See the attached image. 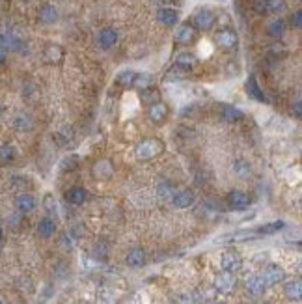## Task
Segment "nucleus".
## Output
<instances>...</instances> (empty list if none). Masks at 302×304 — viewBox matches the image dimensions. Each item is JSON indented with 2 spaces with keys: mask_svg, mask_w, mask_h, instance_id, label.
<instances>
[{
  "mask_svg": "<svg viewBox=\"0 0 302 304\" xmlns=\"http://www.w3.org/2000/svg\"><path fill=\"white\" fill-rule=\"evenodd\" d=\"M235 286H237V280H235V276L231 273H220V274H216V278H215V288H216V291H220V293H224V295H228V293H231L233 289H235Z\"/></svg>",
  "mask_w": 302,
  "mask_h": 304,
  "instance_id": "nucleus-6",
  "label": "nucleus"
},
{
  "mask_svg": "<svg viewBox=\"0 0 302 304\" xmlns=\"http://www.w3.org/2000/svg\"><path fill=\"white\" fill-rule=\"evenodd\" d=\"M222 118L226 121H239V119H243V112L239 109H235V107H224Z\"/></svg>",
  "mask_w": 302,
  "mask_h": 304,
  "instance_id": "nucleus-30",
  "label": "nucleus"
},
{
  "mask_svg": "<svg viewBox=\"0 0 302 304\" xmlns=\"http://www.w3.org/2000/svg\"><path fill=\"white\" fill-rule=\"evenodd\" d=\"M172 204L177 209H187L194 204V192L192 191H179L177 194L172 196Z\"/></svg>",
  "mask_w": 302,
  "mask_h": 304,
  "instance_id": "nucleus-15",
  "label": "nucleus"
},
{
  "mask_svg": "<svg viewBox=\"0 0 302 304\" xmlns=\"http://www.w3.org/2000/svg\"><path fill=\"white\" fill-rule=\"evenodd\" d=\"M39 21L43 25H54L58 21V10L51 4L43 6L39 10Z\"/></svg>",
  "mask_w": 302,
  "mask_h": 304,
  "instance_id": "nucleus-21",
  "label": "nucleus"
},
{
  "mask_svg": "<svg viewBox=\"0 0 302 304\" xmlns=\"http://www.w3.org/2000/svg\"><path fill=\"white\" fill-rule=\"evenodd\" d=\"M175 39H177V43H181V45H190V43L196 39V28L192 25H181L179 28H177V34H175Z\"/></svg>",
  "mask_w": 302,
  "mask_h": 304,
  "instance_id": "nucleus-13",
  "label": "nucleus"
},
{
  "mask_svg": "<svg viewBox=\"0 0 302 304\" xmlns=\"http://www.w3.org/2000/svg\"><path fill=\"white\" fill-rule=\"evenodd\" d=\"M284 293L289 300H300L302 299V283L300 280H289V282L284 286Z\"/></svg>",
  "mask_w": 302,
  "mask_h": 304,
  "instance_id": "nucleus-17",
  "label": "nucleus"
},
{
  "mask_svg": "<svg viewBox=\"0 0 302 304\" xmlns=\"http://www.w3.org/2000/svg\"><path fill=\"white\" fill-rule=\"evenodd\" d=\"M0 116H2V109H0Z\"/></svg>",
  "mask_w": 302,
  "mask_h": 304,
  "instance_id": "nucleus-42",
  "label": "nucleus"
},
{
  "mask_svg": "<svg viewBox=\"0 0 302 304\" xmlns=\"http://www.w3.org/2000/svg\"><path fill=\"white\" fill-rule=\"evenodd\" d=\"M295 116H300V101L297 99V103H295Z\"/></svg>",
  "mask_w": 302,
  "mask_h": 304,
  "instance_id": "nucleus-38",
  "label": "nucleus"
},
{
  "mask_svg": "<svg viewBox=\"0 0 302 304\" xmlns=\"http://www.w3.org/2000/svg\"><path fill=\"white\" fill-rule=\"evenodd\" d=\"M86 196H88V192L84 187H73L66 194V200L69 201V204H73V206H80V204H84Z\"/></svg>",
  "mask_w": 302,
  "mask_h": 304,
  "instance_id": "nucleus-20",
  "label": "nucleus"
},
{
  "mask_svg": "<svg viewBox=\"0 0 302 304\" xmlns=\"http://www.w3.org/2000/svg\"><path fill=\"white\" fill-rule=\"evenodd\" d=\"M15 159V150L10 144H2L0 146V160L2 163H11Z\"/></svg>",
  "mask_w": 302,
  "mask_h": 304,
  "instance_id": "nucleus-31",
  "label": "nucleus"
},
{
  "mask_svg": "<svg viewBox=\"0 0 302 304\" xmlns=\"http://www.w3.org/2000/svg\"><path fill=\"white\" fill-rule=\"evenodd\" d=\"M37 233H39L43 239H49L56 233V222L52 220L51 217L41 218L39 224H37Z\"/></svg>",
  "mask_w": 302,
  "mask_h": 304,
  "instance_id": "nucleus-18",
  "label": "nucleus"
},
{
  "mask_svg": "<svg viewBox=\"0 0 302 304\" xmlns=\"http://www.w3.org/2000/svg\"><path fill=\"white\" fill-rule=\"evenodd\" d=\"M15 127L19 131H30V127H32L30 118H28V116H25V114H19V116L15 118Z\"/></svg>",
  "mask_w": 302,
  "mask_h": 304,
  "instance_id": "nucleus-32",
  "label": "nucleus"
},
{
  "mask_svg": "<svg viewBox=\"0 0 302 304\" xmlns=\"http://www.w3.org/2000/svg\"><path fill=\"white\" fill-rule=\"evenodd\" d=\"M284 228V222L282 220H276V222H269L265 226H259L256 232V235H272V233H278L280 230Z\"/></svg>",
  "mask_w": 302,
  "mask_h": 304,
  "instance_id": "nucleus-25",
  "label": "nucleus"
},
{
  "mask_svg": "<svg viewBox=\"0 0 302 304\" xmlns=\"http://www.w3.org/2000/svg\"><path fill=\"white\" fill-rule=\"evenodd\" d=\"M112 174H114V166L108 159H99L97 163L93 165V175H95L97 179H101V181L110 179Z\"/></svg>",
  "mask_w": 302,
  "mask_h": 304,
  "instance_id": "nucleus-10",
  "label": "nucleus"
},
{
  "mask_svg": "<svg viewBox=\"0 0 302 304\" xmlns=\"http://www.w3.org/2000/svg\"><path fill=\"white\" fill-rule=\"evenodd\" d=\"M291 25L295 26V28H300L302 26V11L300 10H297L291 15Z\"/></svg>",
  "mask_w": 302,
  "mask_h": 304,
  "instance_id": "nucleus-34",
  "label": "nucleus"
},
{
  "mask_svg": "<svg viewBox=\"0 0 302 304\" xmlns=\"http://www.w3.org/2000/svg\"><path fill=\"white\" fill-rule=\"evenodd\" d=\"M134 75H136L134 71L125 69V71L118 73V77H116V84H118V86H133Z\"/></svg>",
  "mask_w": 302,
  "mask_h": 304,
  "instance_id": "nucleus-29",
  "label": "nucleus"
},
{
  "mask_svg": "<svg viewBox=\"0 0 302 304\" xmlns=\"http://www.w3.org/2000/svg\"><path fill=\"white\" fill-rule=\"evenodd\" d=\"M6 56H8V51H6L4 47H0V64L6 62Z\"/></svg>",
  "mask_w": 302,
  "mask_h": 304,
  "instance_id": "nucleus-37",
  "label": "nucleus"
},
{
  "mask_svg": "<svg viewBox=\"0 0 302 304\" xmlns=\"http://www.w3.org/2000/svg\"><path fill=\"white\" fill-rule=\"evenodd\" d=\"M118 32L114 30V28H103L101 32H99V47L101 49H105V51H108V49H112L116 43H118Z\"/></svg>",
  "mask_w": 302,
  "mask_h": 304,
  "instance_id": "nucleus-11",
  "label": "nucleus"
},
{
  "mask_svg": "<svg viewBox=\"0 0 302 304\" xmlns=\"http://www.w3.org/2000/svg\"><path fill=\"white\" fill-rule=\"evenodd\" d=\"M157 21L164 26H174L179 21V11L174 10V8H160L157 11Z\"/></svg>",
  "mask_w": 302,
  "mask_h": 304,
  "instance_id": "nucleus-12",
  "label": "nucleus"
},
{
  "mask_svg": "<svg viewBox=\"0 0 302 304\" xmlns=\"http://www.w3.org/2000/svg\"><path fill=\"white\" fill-rule=\"evenodd\" d=\"M284 34H286V21H284V19H274V21L269 25V36L280 39Z\"/></svg>",
  "mask_w": 302,
  "mask_h": 304,
  "instance_id": "nucleus-27",
  "label": "nucleus"
},
{
  "mask_svg": "<svg viewBox=\"0 0 302 304\" xmlns=\"http://www.w3.org/2000/svg\"><path fill=\"white\" fill-rule=\"evenodd\" d=\"M245 88H246V93H248L252 99H256V101H259V103H269L265 92H263L261 88H259V84H257L256 75H250V77H248Z\"/></svg>",
  "mask_w": 302,
  "mask_h": 304,
  "instance_id": "nucleus-9",
  "label": "nucleus"
},
{
  "mask_svg": "<svg viewBox=\"0 0 302 304\" xmlns=\"http://www.w3.org/2000/svg\"><path fill=\"white\" fill-rule=\"evenodd\" d=\"M261 276H263V280H265V286H276V283L286 280V271H284L280 265H276V263H271V265L265 267Z\"/></svg>",
  "mask_w": 302,
  "mask_h": 304,
  "instance_id": "nucleus-5",
  "label": "nucleus"
},
{
  "mask_svg": "<svg viewBox=\"0 0 302 304\" xmlns=\"http://www.w3.org/2000/svg\"><path fill=\"white\" fill-rule=\"evenodd\" d=\"M215 42L218 47H222V49H226V51H230V49H233V47L237 45L235 30H231V28H222V30L216 32Z\"/></svg>",
  "mask_w": 302,
  "mask_h": 304,
  "instance_id": "nucleus-7",
  "label": "nucleus"
},
{
  "mask_svg": "<svg viewBox=\"0 0 302 304\" xmlns=\"http://www.w3.org/2000/svg\"><path fill=\"white\" fill-rule=\"evenodd\" d=\"M215 304H220V302H215Z\"/></svg>",
  "mask_w": 302,
  "mask_h": 304,
  "instance_id": "nucleus-43",
  "label": "nucleus"
},
{
  "mask_svg": "<svg viewBox=\"0 0 302 304\" xmlns=\"http://www.w3.org/2000/svg\"><path fill=\"white\" fill-rule=\"evenodd\" d=\"M64 58V49L60 45H49L45 49V60L49 64H56Z\"/></svg>",
  "mask_w": 302,
  "mask_h": 304,
  "instance_id": "nucleus-24",
  "label": "nucleus"
},
{
  "mask_svg": "<svg viewBox=\"0 0 302 304\" xmlns=\"http://www.w3.org/2000/svg\"><path fill=\"white\" fill-rule=\"evenodd\" d=\"M0 241H2V228H0Z\"/></svg>",
  "mask_w": 302,
  "mask_h": 304,
  "instance_id": "nucleus-41",
  "label": "nucleus"
},
{
  "mask_svg": "<svg viewBox=\"0 0 302 304\" xmlns=\"http://www.w3.org/2000/svg\"><path fill=\"white\" fill-rule=\"evenodd\" d=\"M78 304H92V302H90V300H80Z\"/></svg>",
  "mask_w": 302,
  "mask_h": 304,
  "instance_id": "nucleus-40",
  "label": "nucleus"
},
{
  "mask_svg": "<svg viewBox=\"0 0 302 304\" xmlns=\"http://www.w3.org/2000/svg\"><path fill=\"white\" fill-rule=\"evenodd\" d=\"M127 265L129 267H142L144 263H146V252H144L142 248H133L131 252L127 254Z\"/></svg>",
  "mask_w": 302,
  "mask_h": 304,
  "instance_id": "nucleus-22",
  "label": "nucleus"
},
{
  "mask_svg": "<svg viewBox=\"0 0 302 304\" xmlns=\"http://www.w3.org/2000/svg\"><path fill=\"white\" fill-rule=\"evenodd\" d=\"M164 151V142L160 138H146L142 140L136 150H134V155L138 160H153L155 157H159Z\"/></svg>",
  "mask_w": 302,
  "mask_h": 304,
  "instance_id": "nucleus-1",
  "label": "nucleus"
},
{
  "mask_svg": "<svg viewBox=\"0 0 302 304\" xmlns=\"http://www.w3.org/2000/svg\"><path fill=\"white\" fill-rule=\"evenodd\" d=\"M220 265H222V269H224L226 273L235 274L237 271H241L243 259L235 250H226V252L222 254V258H220Z\"/></svg>",
  "mask_w": 302,
  "mask_h": 304,
  "instance_id": "nucleus-3",
  "label": "nucleus"
},
{
  "mask_svg": "<svg viewBox=\"0 0 302 304\" xmlns=\"http://www.w3.org/2000/svg\"><path fill=\"white\" fill-rule=\"evenodd\" d=\"M228 204H230L231 209L235 211H245L250 206V196L243 191H233L228 194Z\"/></svg>",
  "mask_w": 302,
  "mask_h": 304,
  "instance_id": "nucleus-8",
  "label": "nucleus"
},
{
  "mask_svg": "<svg viewBox=\"0 0 302 304\" xmlns=\"http://www.w3.org/2000/svg\"><path fill=\"white\" fill-rule=\"evenodd\" d=\"M235 172L241 175V177H246V175H250V166L246 165L245 160H237V163H235Z\"/></svg>",
  "mask_w": 302,
  "mask_h": 304,
  "instance_id": "nucleus-33",
  "label": "nucleus"
},
{
  "mask_svg": "<svg viewBox=\"0 0 302 304\" xmlns=\"http://www.w3.org/2000/svg\"><path fill=\"white\" fill-rule=\"evenodd\" d=\"M0 47L6 49V34H2V32H0Z\"/></svg>",
  "mask_w": 302,
  "mask_h": 304,
  "instance_id": "nucleus-39",
  "label": "nucleus"
},
{
  "mask_svg": "<svg viewBox=\"0 0 302 304\" xmlns=\"http://www.w3.org/2000/svg\"><path fill=\"white\" fill-rule=\"evenodd\" d=\"M254 10L257 13H282L286 10V0H256Z\"/></svg>",
  "mask_w": 302,
  "mask_h": 304,
  "instance_id": "nucleus-4",
  "label": "nucleus"
},
{
  "mask_svg": "<svg viewBox=\"0 0 302 304\" xmlns=\"http://www.w3.org/2000/svg\"><path fill=\"white\" fill-rule=\"evenodd\" d=\"M0 304H2V302H0Z\"/></svg>",
  "mask_w": 302,
  "mask_h": 304,
  "instance_id": "nucleus-44",
  "label": "nucleus"
},
{
  "mask_svg": "<svg viewBox=\"0 0 302 304\" xmlns=\"http://www.w3.org/2000/svg\"><path fill=\"white\" fill-rule=\"evenodd\" d=\"M187 75H189V71H187V69H183V67L175 66V64H174V66H172L168 71H166L164 78H166V80H181V78H185Z\"/></svg>",
  "mask_w": 302,
  "mask_h": 304,
  "instance_id": "nucleus-28",
  "label": "nucleus"
},
{
  "mask_svg": "<svg viewBox=\"0 0 302 304\" xmlns=\"http://www.w3.org/2000/svg\"><path fill=\"white\" fill-rule=\"evenodd\" d=\"M196 64H198V58H196V54H192V52H181L179 56L175 58V66L183 67L187 71H190Z\"/></svg>",
  "mask_w": 302,
  "mask_h": 304,
  "instance_id": "nucleus-23",
  "label": "nucleus"
},
{
  "mask_svg": "<svg viewBox=\"0 0 302 304\" xmlns=\"http://www.w3.org/2000/svg\"><path fill=\"white\" fill-rule=\"evenodd\" d=\"M246 289L250 291L252 295H263L265 293V280H263L261 274H252V276H248L246 278Z\"/></svg>",
  "mask_w": 302,
  "mask_h": 304,
  "instance_id": "nucleus-16",
  "label": "nucleus"
},
{
  "mask_svg": "<svg viewBox=\"0 0 302 304\" xmlns=\"http://www.w3.org/2000/svg\"><path fill=\"white\" fill-rule=\"evenodd\" d=\"M15 206L19 213H30L36 209V198L32 194H19L15 200Z\"/></svg>",
  "mask_w": 302,
  "mask_h": 304,
  "instance_id": "nucleus-19",
  "label": "nucleus"
},
{
  "mask_svg": "<svg viewBox=\"0 0 302 304\" xmlns=\"http://www.w3.org/2000/svg\"><path fill=\"white\" fill-rule=\"evenodd\" d=\"M159 194H160V198H168V196L172 194V187H170L168 183L159 185Z\"/></svg>",
  "mask_w": 302,
  "mask_h": 304,
  "instance_id": "nucleus-35",
  "label": "nucleus"
},
{
  "mask_svg": "<svg viewBox=\"0 0 302 304\" xmlns=\"http://www.w3.org/2000/svg\"><path fill=\"white\" fill-rule=\"evenodd\" d=\"M45 207H47V211L49 213H52L54 209H56V204H54V200H52V194L45 196Z\"/></svg>",
  "mask_w": 302,
  "mask_h": 304,
  "instance_id": "nucleus-36",
  "label": "nucleus"
},
{
  "mask_svg": "<svg viewBox=\"0 0 302 304\" xmlns=\"http://www.w3.org/2000/svg\"><path fill=\"white\" fill-rule=\"evenodd\" d=\"M215 21H216V15L209 8H200V10L194 13V17H192V26H194L196 30L207 32L213 28Z\"/></svg>",
  "mask_w": 302,
  "mask_h": 304,
  "instance_id": "nucleus-2",
  "label": "nucleus"
},
{
  "mask_svg": "<svg viewBox=\"0 0 302 304\" xmlns=\"http://www.w3.org/2000/svg\"><path fill=\"white\" fill-rule=\"evenodd\" d=\"M148 114L153 124H163L164 119L168 118V107H166L163 101H155V103L149 107Z\"/></svg>",
  "mask_w": 302,
  "mask_h": 304,
  "instance_id": "nucleus-14",
  "label": "nucleus"
},
{
  "mask_svg": "<svg viewBox=\"0 0 302 304\" xmlns=\"http://www.w3.org/2000/svg\"><path fill=\"white\" fill-rule=\"evenodd\" d=\"M151 84H153V77H151L149 73H136V75H134V80H133L134 88L148 90V88H151Z\"/></svg>",
  "mask_w": 302,
  "mask_h": 304,
  "instance_id": "nucleus-26",
  "label": "nucleus"
}]
</instances>
